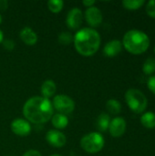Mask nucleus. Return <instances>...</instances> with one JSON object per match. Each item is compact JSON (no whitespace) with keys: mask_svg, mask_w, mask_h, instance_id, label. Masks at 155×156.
I'll return each mask as SVG.
<instances>
[{"mask_svg":"<svg viewBox=\"0 0 155 156\" xmlns=\"http://www.w3.org/2000/svg\"><path fill=\"white\" fill-rule=\"evenodd\" d=\"M22 112L25 119L30 123L42 124L51 120L54 109L50 100L35 96L25 102Z\"/></svg>","mask_w":155,"mask_h":156,"instance_id":"1","label":"nucleus"},{"mask_svg":"<svg viewBox=\"0 0 155 156\" xmlns=\"http://www.w3.org/2000/svg\"><path fill=\"white\" fill-rule=\"evenodd\" d=\"M74 47L76 51L83 57H91L97 53L100 47L101 38L100 33L91 27H84L77 31L74 36Z\"/></svg>","mask_w":155,"mask_h":156,"instance_id":"2","label":"nucleus"},{"mask_svg":"<svg viewBox=\"0 0 155 156\" xmlns=\"http://www.w3.org/2000/svg\"><path fill=\"white\" fill-rule=\"evenodd\" d=\"M122 47L132 55H141L150 47V38L146 33L139 29L127 31L122 38Z\"/></svg>","mask_w":155,"mask_h":156,"instance_id":"3","label":"nucleus"},{"mask_svg":"<svg viewBox=\"0 0 155 156\" xmlns=\"http://www.w3.org/2000/svg\"><path fill=\"white\" fill-rule=\"evenodd\" d=\"M125 101L132 112L140 114L144 112L148 106V100L140 90L132 88L125 93Z\"/></svg>","mask_w":155,"mask_h":156,"instance_id":"4","label":"nucleus"},{"mask_svg":"<svg viewBox=\"0 0 155 156\" xmlns=\"http://www.w3.org/2000/svg\"><path fill=\"white\" fill-rule=\"evenodd\" d=\"M79 145L86 153L94 154L100 153L103 149L105 145V140L100 133L92 132L84 135L80 139Z\"/></svg>","mask_w":155,"mask_h":156,"instance_id":"5","label":"nucleus"},{"mask_svg":"<svg viewBox=\"0 0 155 156\" xmlns=\"http://www.w3.org/2000/svg\"><path fill=\"white\" fill-rule=\"evenodd\" d=\"M53 109H55L58 113H61L64 115L70 114L75 110V101L68 95L58 94L54 96L52 101Z\"/></svg>","mask_w":155,"mask_h":156,"instance_id":"6","label":"nucleus"},{"mask_svg":"<svg viewBox=\"0 0 155 156\" xmlns=\"http://www.w3.org/2000/svg\"><path fill=\"white\" fill-rule=\"evenodd\" d=\"M10 128L14 134L17 136H21V137L29 135L32 130L30 122L26 121V119H21V118L15 119L11 122Z\"/></svg>","mask_w":155,"mask_h":156,"instance_id":"7","label":"nucleus"},{"mask_svg":"<svg viewBox=\"0 0 155 156\" xmlns=\"http://www.w3.org/2000/svg\"><path fill=\"white\" fill-rule=\"evenodd\" d=\"M83 20V13L81 9L74 7L70 9L66 17V25L71 30H77L80 27Z\"/></svg>","mask_w":155,"mask_h":156,"instance_id":"8","label":"nucleus"},{"mask_svg":"<svg viewBox=\"0 0 155 156\" xmlns=\"http://www.w3.org/2000/svg\"><path fill=\"white\" fill-rule=\"evenodd\" d=\"M46 140L54 148H62L67 144L66 135L58 130H49L46 134Z\"/></svg>","mask_w":155,"mask_h":156,"instance_id":"9","label":"nucleus"},{"mask_svg":"<svg viewBox=\"0 0 155 156\" xmlns=\"http://www.w3.org/2000/svg\"><path fill=\"white\" fill-rule=\"evenodd\" d=\"M126 128H127L126 121L122 117H115L112 120H111L108 130H109L110 134L112 137L119 138V137H122L125 133Z\"/></svg>","mask_w":155,"mask_h":156,"instance_id":"10","label":"nucleus"},{"mask_svg":"<svg viewBox=\"0 0 155 156\" xmlns=\"http://www.w3.org/2000/svg\"><path fill=\"white\" fill-rule=\"evenodd\" d=\"M84 16L86 22L91 27V28L99 27L103 20V16L101 11L96 6H91L87 8Z\"/></svg>","mask_w":155,"mask_h":156,"instance_id":"11","label":"nucleus"},{"mask_svg":"<svg viewBox=\"0 0 155 156\" xmlns=\"http://www.w3.org/2000/svg\"><path fill=\"white\" fill-rule=\"evenodd\" d=\"M122 50V43L118 39H113L105 44L103 54L108 58H113L119 55Z\"/></svg>","mask_w":155,"mask_h":156,"instance_id":"12","label":"nucleus"},{"mask_svg":"<svg viewBox=\"0 0 155 156\" xmlns=\"http://www.w3.org/2000/svg\"><path fill=\"white\" fill-rule=\"evenodd\" d=\"M19 37H20V39L27 46H34L37 44L38 40L37 34L30 27H23L20 30Z\"/></svg>","mask_w":155,"mask_h":156,"instance_id":"13","label":"nucleus"},{"mask_svg":"<svg viewBox=\"0 0 155 156\" xmlns=\"http://www.w3.org/2000/svg\"><path fill=\"white\" fill-rule=\"evenodd\" d=\"M41 94L43 98L50 99L55 96V93L57 91V85L52 80H45L41 85Z\"/></svg>","mask_w":155,"mask_h":156,"instance_id":"14","label":"nucleus"},{"mask_svg":"<svg viewBox=\"0 0 155 156\" xmlns=\"http://www.w3.org/2000/svg\"><path fill=\"white\" fill-rule=\"evenodd\" d=\"M51 123L56 128V130H63L69 125V118L67 115L61 114V113H56L53 114L51 118Z\"/></svg>","mask_w":155,"mask_h":156,"instance_id":"15","label":"nucleus"},{"mask_svg":"<svg viewBox=\"0 0 155 156\" xmlns=\"http://www.w3.org/2000/svg\"><path fill=\"white\" fill-rule=\"evenodd\" d=\"M110 122H111L110 115L106 112H101L97 118L96 126L100 132L104 133V132L108 131L109 126H110Z\"/></svg>","mask_w":155,"mask_h":156,"instance_id":"16","label":"nucleus"},{"mask_svg":"<svg viewBox=\"0 0 155 156\" xmlns=\"http://www.w3.org/2000/svg\"><path fill=\"white\" fill-rule=\"evenodd\" d=\"M140 122L142 125L147 129L155 128V113L153 112H146L141 116Z\"/></svg>","mask_w":155,"mask_h":156,"instance_id":"17","label":"nucleus"},{"mask_svg":"<svg viewBox=\"0 0 155 156\" xmlns=\"http://www.w3.org/2000/svg\"><path fill=\"white\" fill-rule=\"evenodd\" d=\"M106 109L109 113L117 115L122 112V104L118 100L111 99L106 102Z\"/></svg>","mask_w":155,"mask_h":156,"instance_id":"18","label":"nucleus"},{"mask_svg":"<svg viewBox=\"0 0 155 156\" xmlns=\"http://www.w3.org/2000/svg\"><path fill=\"white\" fill-rule=\"evenodd\" d=\"M143 71L146 75L153 76L155 73V58L150 57L143 64Z\"/></svg>","mask_w":155,"mask_h":156,"instance_id":"19","label":"nucleus"},{"mask_svg":"<svg viewBox=\"0 0 155 156\" xmlns=\"http://www.w3.org/2000/svg\"><path fill=\"white\" fill-rule=\"evenodd\" d=\"M145 4L144 0H123L122 5L127 10H138Z\"/></svg>","mask_w":155,"mask_h":156,"instance_id":"20","label":"nucleus"},{"mask_svg":"<svg viewBox=\"0 0 155 156\" xmlns=\"http://www.w3.org/2000/svg\"><path fill=\"white\" fill-rule=\"evenodd\" d=\"M74 40V36L68 31H64L58 34V41L59 44L63 45V46H68L70 45Z\"/></svg>","mask_w":155,"mask_h":156,"instance_id":"21","label":"nucleus"},{"mask_svg":"<svg viewBox=\"0 0 155 156\" xmlns=\"http://www.w3.org/2000/svg\"><path fill=\"white\" fill-rule=\"evenodd\" d=\"M64 7V2L62 0H49L48 2V8L54 14L59 13Z\"/></svg>","mask_w":155,"mask_h":156,"instance_id":"22","label":"nucleus"},{"mask_svg":"<svg viewBox=\"0 0 155 156\" xmlns=\"http://www.w3.org/2000/svg\"><path fill=\"white\" fill-rule=\"evenodd\" d=\"M146 13L150 17L155 18V0H151L147 3Z\"/></svg>","mask_w":155,"mask_h":156,"instance_id":"23","label":"nucleus"},{"mask_svg":"<svg viewBox=\"0 0 155 156\" xmlns=\"http://www.w3.org/2000/svg\"><path fill=\"white\" fill-rule=\"evenodd\" d=\"M2 44H3L4 48H5V50H7V51H12V50H14V48H15V47H16L15 42H14L12 39H4L3 42H2Z\"/></svg>","mask_w":155,"mask_h":156,"instance_id":"24","label":"nucleus"},{"mask_svg":"<svg viewBox=\"0 0 155 156\" xmlns=\"http://www.w3.org/2000/svg\"><path fill=\"white\" fill-rule=\"evenodd\" d=\"M147 87L151 92H153L155 95V75L150 76L147 80Z\"/></svg>","mask_w":155,"mask_h":156,"instance_id":"25","label":"nucleus"},{"mask_svg":"<svg viewBox=\"0 0 155 156\" xmlns=\"http://www.w3.org/2000/svg\"><path fill=\"white\" fill-rule=\"evenodd\" d=\"M22 156H42L40 152L37 151V150H34V149H31V150H28L26 151L24 154Z\"/></svg>","mask_w":155,"mask_h":156,"instance_id":"26","label":"nucleus"},{"mask_svg":"<svg viewBox=\"0 0 155 156\" xmlns=\"http://www.w3.org/2000/svg\"><path fill=\"white\" fill-rule=\"evenodd\" d=\"M82 4H83L84 6H86L87 8H89V7L94 6V5L96 4V1L95 0H83L82 1Z\"/></svg>","mask_w":155,"mask_h":156,"instance_id":"27","label":"nucleus"},{"mask_svg":"<svg viewBox=\"0 0 155 156\" xmlns=\"http://www.w3.org/2000/svg\"><path fill=\"white\" fill-rule=\"evenodd\" d=\"M8 8V2L6 0H0V11H5Z\"/></svg>","mask_w":155,"mask_h":156,"instance_id":"28","label":"nucleus"},{"mask_svg":"<svg viewBox=\"0 0 155 156\" xmlns=\"http://www.w3.org/2000/svg\"><path fill=\"white\" fill-rule=\"evenodd\" d=\"M3 40H4V33H3V31L0 29V44L3 42Z\"/></svg>","mask_w":155,"mask_h":156,"instance_id":"29","label":"nucleus"},{"mask_svg":"<svg viewBox=\"0 0 155 156\" xmlns=\"http://www.w3.org/2000/svg\"><path fill=\"white\" fill-rule=\"evenodd\" d=\"M50 156H63V155H61V154H51Z\"/></svg>","mask_w":155,"mask_h":156,"instance_id":"30","label":"nucleus"},{"mask_svg":"<svg viewBox=\"0 0 155 156\" xmlns=\"http://www.w3.org/2000/svg\"><path fill=\"white\" fill-rule=\"evenodd\" d=\"M2 20H3V18H2V16L0 15V25L2 24Z\"/></svg>","mask_w":155,"mask_h":156,"instance_id":"31","label":"nucleus"},{"mask_svg":"<svg viewBox=\"0 0 155 156\" xmlns=\"http://www.w3.org/2000/svg\"><path fill=\"white\" fill-rule=\"evenodd\" d=\"M154 53H155V47H154Z\"/></svg>","mask_w":155,"mask_h":156,"instance_id":"32","label":"nucleus"}]
</instances>
